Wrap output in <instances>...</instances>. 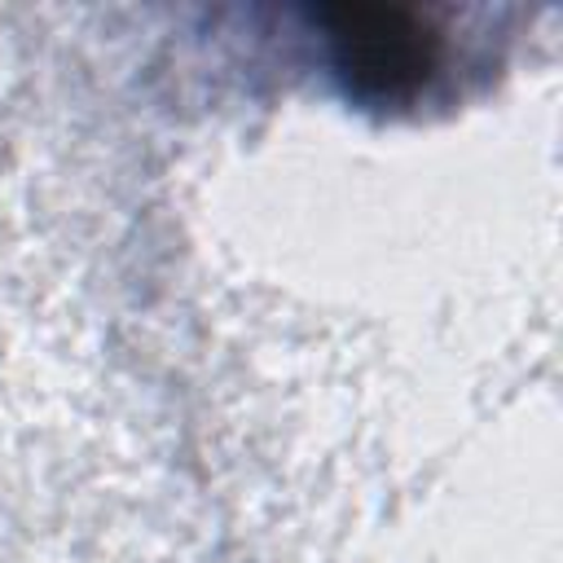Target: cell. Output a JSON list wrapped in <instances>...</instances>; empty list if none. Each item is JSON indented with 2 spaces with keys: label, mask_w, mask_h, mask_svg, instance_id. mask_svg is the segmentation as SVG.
I'll return each instance as SVG.
<instances>
[{
  "label": "cell",
  "mask_w": 563,
  "mask_h": 563,
  "mask_svg": "<svg viewBox=\"0 0 563 563\" xmlns=\"http://www.w3.org/2000/svg\"><path fill=\"white\" fill-rule=\"evenodd\" d=\"M347 26L339 31L343 40V62L356 79H369L374 88H400L418 79L422 70V40L413 26L396 31V13H347Z\"/></svg>",
  "instance_id": "1"
}]
</instances>
